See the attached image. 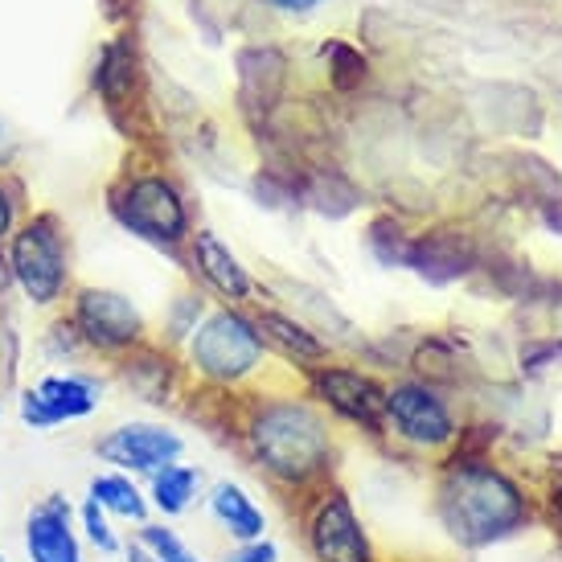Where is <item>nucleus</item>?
<instances>
[{"instance_id": "obj_13", "label": "nucleus", "mask_w": 562, "mask_h": 562, "mask_svg": "<svg viewBox=\"0 0 562 562\" xmlns=\"http://www.w3.org/2000/svg\"><path fill=\"white\" fill-rule=\"evenodd\" d=\"M406 267H415V271L427 276L431 283L460 280V276L472 267L469 238L452 235V231H439V235L419 238V243H411V259H406Z\"/></svg>"}, {"instance_id": "obj_2", "label": "nucleus", "mask_w": 562, "mask_h": 562, "mask_svg": "<svg viewBox=\"0 0 562 562\" xmlns=\"http://www.w3.org/2000/svg\"><path fill=\"white\" fill-rule=\"evenodd\" d=\"M436 509L443 530L460 538L464 547H484L493 538H505L517 530V521L526 514L517 484L505 472L488 469L481 460L456 456L436 493Z\"/></svg>"}, {"instance_id": "obj_9", "label": "nucleus", "mask_w": 562, "mask_h": 562, "mask_svg": "<svg viewBox=\"0 0 562 562\" xmlns=\"http://www.w3.org/2000/svg\"><path fill=\"white\" fill-rule=\"evenodd\" d=\"M386 427L415 448H443L456 436L452 411L427 382H398L386 391Z\"/></svg>"}, {"instance_id": "obj_15", "label": "nucleus", "mask_w": 562, "mask_h": 562, "mask_svg": "<svg viewBox=\"0 0 562 562\" xmlns=\"http://www.w3.org/2000/svg\"><path fill=\"white\" fill-rule=\"evenodd\" d=\"M210 514H214V521H218L231 538H238V542H259L267 530L263 509H259V505L247 497V488L235 481L214 484V493H210Z\"/></svg>"}, {"instance_id": "obj_5", "label": "nucleus", "mask_w": 562, "mask_h": 562, "mask_svg": "<svg viewBox=\"0 0 562 562\" xmlns=\"http://www.w3.org/2000/svg\"><path fill=\"white\" fill-rule=\"evenodd\" d=\"M9 263H13V280L33 304H58L66 292V247L58 235V222L42 214V218L25 222L13 235L9 247Z\"/></svg>"}, {"instance_id": "obj_19", "label": "nucleus", "mask_w": 562, "mask_h": 562, "mask_svg": "<svg viewBox=\"0 0 562 562\" xmlns=\"http://www.w3.org/2000/svg\"><path fill=\"white\" fill-rule=\"evenodd\" d=\"M259 333H267V337L280 345L288 358H296V361H321V358H325V345H321V337H313V333H308L304 325H296L292 316L263 313V316H259Z\"/></svg>"}, {"instance_id": "obj_24", "label": "nucleus", "mask_w": 562, "mask_h": 562, "mask_svg": "<svg viewBox=\"0 0 562 562\" xmlns=\"http://www.w3.org/2000/svg\"><path fill=\"white\" fill-rule=\"evenodd\" d=\"M325 54H333V63H337V87L361 82V75H366V58L361 54H353L349 46H325Z\"/></svg>"}, {"instance_id": "obj_28", "label": "nucleus", "mask_w": 562, "mask_h": 562, "mask_svg": "<svg viewBox=\"0 0 562 562\" xmlns=\"http://www.w3.org/2000/svg\"><path fill=\"white\" fill-rule=\"evenodd\" d=\"M271 4H280V9H308L316 0H271Z\"/></svg>"}, {"instance_id": "obj_27", "label": "nucleus", "mask_w": 562, "mask_h": 562, "mask_svg": "<svg viewBox=\"0 0 562 562\" xmlns=\"http://www.w3.org/2000/svg\"><path fill=\"white\" fill-rule=\"evenodd\" d=\"M9 153H13V136H9V124L0 120V160H9Z\"/></svg>"}, {"instance_id": "obj_20", "label": "nucleus", "mask_w": 562, "mask_h": 562, "mask_svg": "<svg viewBox=\"0 0 562 562\" xmlns=\"http://www.w3.org/2000/svg\"><path fill=\"white\" fill-rule=\"evenodd\" d=\"M136 547H140L153 562H202L181 538H177V530L157 526V521H144L140 533H136Z\"/></svg>"}, {"instance_id": "obj_30", "label": "nucleus", "mask_w": 562, "mask_h": 562, "mask_svg": "<svg viewBox=\"0 0 562 562\" xmlns=\"http://www.w3.org/2000/svg\"><path fill=\"white\" fill-rule=\"evenodd\" d=\"M554 505H559V509H562V481L554 484Z\"/></svg>"}, {"instance_id": "obj_6", "label": "nucleus", "mask_w": 562, "mask_h": 562, "mask_svg": "<svg viewBox=\"0 0 562 562\" xmlns=\"http://www.w3.org/2000/svg\"><path fill=\"white\" fill-rule=\"evenodd\" d=\"M70 325H75L87 349L115 353V358L132 353L144 341V321L136 313V304L120 292H108V288H82L75 296Z\"/></svg>"}, {"instance_id": "obj_26", "label": "nucleus", "mask_w": 562, "mask_h": 562, "mask_svg": "<svg viewBox=\"0 0 562 562\" xmlns=\"http://www.w3.org/2000/svg\"><path fill=\"white\" fill-rule=\"evenodd\" d=\"M13 231V202H9V193L0 189V238Z\"/></svg>"}, {"instance_id": "obj_17", "label": "nucleus", "mask_w": 562, "mask_h": 562, "mask_svg": "<svg viewBox=\"0 0 562 562\" xmlns=\"http://www.w3.org/2000/svg\"><path fill=\"white\" fill-rule=\"evenodd\" d=\"M198 493H202V472L181 460L148 476V505L165 517H181L198 501Z\"/></svg>"}, {"instance_id": "obj_7", "label": "nucleus", "mask_w": 562, "mask_h": 562, "mask_svg": "<svg viewBox=\"0 0 562 562\" xmlns=\"http://www.w3.org/2000/svg\"><path fill=\"white\" fill-rule=\"evenodd\" d=\"M186 452V439L165 423H120L94 439V456L127 476H153V472L177 464Z\"/></svg>"}, {"instance_id": "obj_10", "label": "nucleus", "mask_w": 562, "mask_h": 562, "mask_svg": "<svg viewBox=\"0 0 562 562\" xmlns=\"http://www.w3.org/2000/svg\"><path fill=\"white\" fill-rule=\"evenodd\" d=\"M308 547H313L316 562H374L370 533L341 488L325 493L316 505L313 521H308Z\"/></svg>"}, {"instance_id": "obj_18", "label": "nucleus", "mask_w": 562, "mask_h": 562, "mask_svg": "<svg viewBox=\"0 0 562 562\" xmlns=\"http://www.w3.org/2000/svg\"><path fill=\"white\" fill-rule=\"evenodd\" d=\"M120 378L144 403H169V361L140 349V345L120 358Z\"/></svg>"}, {"instance_id": "obj_1", "label": "nucleus", "mask_w": 562, "mask_h": 562, "mask_svg": "<svg viewBox=\"0 0 562 562\" xmlns=\"http://www.w3.org/2000/svg\"><path fill=\"white\" fill-rule=\"evenodd\" d=\"M247 448L255 464L280 484H308L333 464V431L321 411L296 398L263 403L247 423Z\"/></svg>"}, {"instance_id": "obj_3", "label": "nucleus", "mask_w": 562, "mask_h": 562, "mask_svg": "<svg viewBox=\"0 0 562 562\" xmlns=\"http://www.w3.org/2000/svg\"><path fill=\"white\" fill-rule=\"evenodd\" d=\"M193 370L210 382H238L263 361V333L238 313H214L189 341Z\"/></svg>"}, {"instance_id": "obj_8", "label": "nucleus", "mask_w": 562, "mask_h": 562, "mask_svg": "<svg viewBox=\"0 0 562 562\" xmlns=\"http://www.w3.org/2000/svg\"><path fill=\"white\" fill-rule=\"evenodd\" d=\"M103 398V382L91 374H49L37 386L21 391V423L33 431H49V427H63V423H79L87 415L99 411Z\"/></svg>"}, {"instance_id": "obj_31", "label": "nucleus", "mask_w": 562, "mask_h": 562, "mask_svg": "<svg viewBox=\"0 0 562 562\" xmlns=\"http://www.w3.org/2000/svg\"><path fill=\"white\" fill-rule=\"evenodd\" d=\"M0 562H4V554H0Z\"/></svg>"}, {"instance_id": "obj_25", "label": "nucleus", "mask_w": 562, "mask_h": 562, "mask_svg": "<svg viewBox=\"0 0 562 562\" xmlns=\"http://www.w3.org/2000/svg\"><path fill=\"white\" fill-rule=\"evenodd\" d=\"M226 562H280V550L271 547L267 538H259V542H243V550H235Z\"/></svg>"}, {"instance_id": "obj_23", "label": "nucleus", "mask_w": 562, "mask_h": 562, "mask_svg": "<svg viewBox=\"0 0 562 562\" xmlns=\"http://www.w3.org/2000/svg\"><path fill=\"white\" fill-rule=\"evenodd\" d=\"M370 247H374V255L386 267H406V259H411V238H406L398 226H391V222H374Z\"/></svg>"}, {"instance_id": "obj_29", "label": "nucleus", "mask_w": 562, "mask_h": 562, "mask_svg": "<svg viewBox=\"0 0 562 562\" xmlns=\"http://www.w3.org/2000/svg\"><path fill=\"white\" fill-rule=\"evenodd\" d=\"M124 554H127V562H153L140 547H124Z\"/></svg>"}, {"instance_id": "obj_4", "label": "nucleus", "mask_w": 562, "mask_h": 562, "mask_svg": "<svg viewBox=\"0 0 562 562\" xmlns=\"http://www.w3.org/2000/svg\"><path fill=\"white\" fill-rule=\"evenodd\" d=\"M111 214L124 222L132 235L172 247L189 235V210L181 193L165 177H136L111 198Z\"/></svg>"}, {"instance_id": "obj_21", "label": "nucleus", "mask_w": 562, "mask_h": 562, "mask_svg": "<svg viewBox=\"0 0 562 562\" xmlns=\"http://www.w3.org/2000/svg\"><path fill=\"white\" fill-rule=\"evenodd\" d=\"M79 530H82V538L99 550V554H124V538L115 533L108 509H99V501L87 497L79 505Z\"/></svg>"}, {"instance_id": "obj_11", "label": "nucleus", "mask_w": 562, "mask_h": 562, "mask_svg": "<svg viewBox=\"0 0 562 562\" xmlns=\"http://www.w3.org/2000/svg\"><path fill=\"white\" fill-rule=\"evenodd\" d=\"M313 386L328 411H337L341 419L358 423L366 431H382L386 427V391L378 386L370 374L361 370H345V366H325L313 374Z\"/></svg>"}, {"instance_id": "obj_12", "label": "nucleus", "mask_w": 562, "mask_h": 562, "mask_svg": "<svg viewBox=\"0 0 562 562\" xmlns=\"http://www.w3.org/2000/svg\"><path fill=\"white\" fill-rule=\"evenodd\" d=\"M25 554L30 562H87L82 538L75 530V509L63 493L37 501L25 517Z\"/></svg>"}, {"instance_id": "obj_16", "label": "nucleus", "mask_w": 562, "mask_h": 562, "mask_svg": "<svg viewBox=\"0 0 562 562\" xmlns=\"http://www.w3.org/2000/svg\"><path fill=\"white\" fill-rule=\"evenodd\" d=\"M87 497L99 501V509H108V517H120V521H136L144 526L148 521V497H144V488L136 484V476H127V472H99L91 476L87 484Z\"/></svg>"}, {"instance_id": "obj_22", "label": "nucleus", "mask_w": 562, "mask_h": 562, "mask_svg": "<svg viewBox=\"0 0 562 562\" xmlns=\"http://www.w3.org/2000/svg\"><path fill=\"white\" fill-rule=\"evenodd\" d=\"M127 87H132V49L124 42L103 49V63H99V91L108 94L111 103H124Z\"/></svg>"}, {"instance_id": "obj_14", "label": "nucleus", "mask_w": 562, "mask_h": 562, "mask_svg": "<svg viewBox=\"0 0 562 562\" xmlns=\"http://www.w3.org/2000/svg\"><path fill=\"white\" fill-rule=\"evenodd\" d=\"M193 263H198V271L210 280V288H218L226 300L250 296L247 267L238 263L235 255H231V247H226L214 231H198V235H193Z\"/></svg>"}]
</instances>
